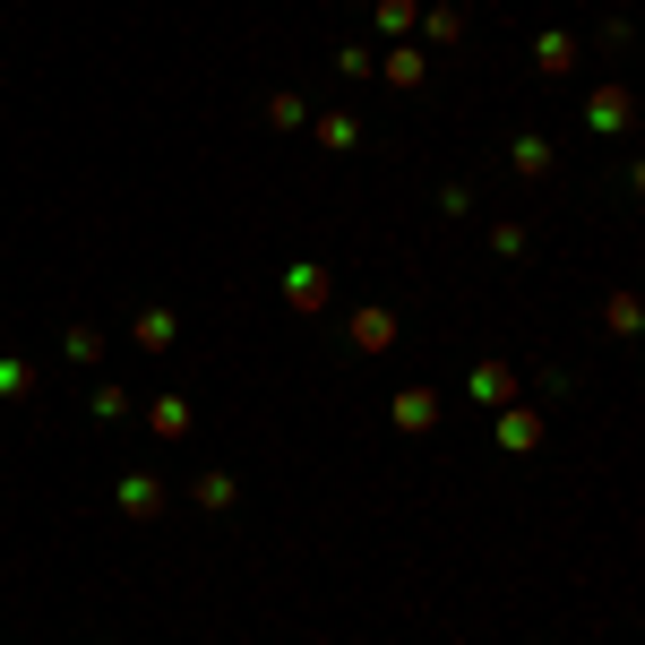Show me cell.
Segmentation results:
<instances>
[{"label":"cell","instance_id":"52a82bcc","mask_svg":"<svg viewBox=\"0 0 645 645\" xmlns=\"http://www.w3.org/2000/svg\"><path fill=\"white\" fill-rule=\"evenodd\" d=\"M430 413H439V405H430V387H413V396H396V422H405V430H430Z\"/></svg>","mask_w":645,"mask_h":645},{"label":"cell","instance_id":"9c48e42d","mask_svg":"<svg viewBox=\"0 0 645 645\" xmlns=\"http://www.w3.org/2000/svg\"><path fill=\"white\" fill-rule=\"evenodd\" d=\"M319 138H327V147H353L362 129H353V112H319Z\"/></svg>","mask_w":645,"mask_h":645},{"label":"cell","instance_id":"277c9868","mask_svg":"<svg viewBox=\"0 0 645 645\" xmlns=\"http://www.w3.org/2000/svg\"><path fill=\"white\" fill-rule=\"evenodd\" d=\"M508 387H516L508 362H482V370H473V396H482V405H508Z\"/></svg>","mask_w":645,"mask_h":645},{"label":"cell","instance_id":"5b68a950","mask_svg":"<svg viewBox=\"0 0 645 645\" xmlns=\"http://www.w3.org/2000/svg\"><path fill=\"white\" fill-rule=\"evenodd\" d=\"M508 164H516V172H551V138H516Z\"/></svg>","mask_w":645,"mask_h":645},{"label":"cell","instance_id":"7a4b0ae2","mask_svg":"<svg viewBox=\"0 0 645 645\" xmlns=\"http://www.w3.org/2000/svg\"><path fill=\"white\" fill-rule=\"evenodd\" d=\"M284 301L293 310H327V267H284Z\"/></svg>","mask_w":645,"mask_h":645},{"label":"cell","instance_id":"8992f818","mask_svg":"<svg viewBox=\"0 0 645 645\" xmlns=\"http://www.w3.org/2000/svg\"><path fill=\"white\" fill-rule=\"evenodd\" d=\"M138 344L164 353V344H172V310H138Z\"/></svg>","mask_w":645,"mask_h":645},{"label":"cell","instance_id":"3957f363","mask_svg":"<svg viewBox=\"0 0 645 645\" xmlns=\"http://www.w3.org/2000/svg\"><path fill=\"white\" fill-rule=\"evenodd\" d=\"M353 344H362V353H387V344H396V319H387V310H362V319H353Z\"/></svg>","mask_w":645,"mask_h":645},{"label":"cell","instance_id":"6da1fadb","mask_svg":"<svg viewBox=\"0 0 645 645\" xmlns=\"http://www.w3.org/2000/svg\"><path fill=\"white\" fill-rule=\"evenodd\" d=\"M121 516H138V525L164 516V482H155V473H129V482H121Z\"/></svg>","mask_w":645,"mask_h":645},{"label":"cell","instance_id":"30bf717a","mask_svg":"<svg viewBox=\"0 0 645 645\" xmlns=\"http://www.w3.org/2000/svg\"><path fill=\"white\" fill-rule=\"evenodd\" d=\"M499 439H508V448H534L542 422H534V413H508V422H499Z\"/></svg>","mask_w":645,"mask_h":645},{"label":"cell","instance_id":"8fae6325","mask_svg":"<svg viewBox=\"0 0 645 645\" xmlns=\"http://www.w3.org/2000/svg\"><path fill=\"white\" fill-rule=\"evenodd\" d=\"M155 430H164V439H181V430H190V405H181V396H164V405H155Z\"/></svg>","mask_w":645,"mask_h":645},{"label":"cell","instance_id":"7c38bea8","mask_svg":"<svg viewBox=\"0 0 645 645\" xmlns=\"http://www.w3.org/2000/svg\"><path fill=\"white\" fill-rule=\"evenodd\" d=\"M310 121V112H301V95H276V104H267V129H301Z\"/></svg>","mask_w":645,"mask_h":645},{"label":"cell","instance_id":"ba28073f","mask_svg":"<svg viewBox=\"0 0 645 645\" xmlns=\"http://www.w3.org/2000/svg\"><path fill=\"white\" fill-rule=\"evenodd\" d=\"M534 61H542V69H551V78H559V69L577 61V43H568V35H542V43H534Z\"/></svg>","mask_w":645,"mask_h":645}]
</instances>
